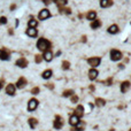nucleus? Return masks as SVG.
<instances>
[{
	"label": "nucleus",
	"mask_w": 131,
	"mask_h": 131,
	"mask_svg": "<svg viewBox=\"0 0 131 131\" xmlns=\"http://www.w3.org/2000/svg\"><path fill=\"white\" fill-rule=\"evenodd\" d=\"M37 48L40 52H45V51H48L51 48V43L45 38H39L37 41Z\"/></svg>",
	"instance_id": "nucleus-1"
},
{
	"label": "nucleus",
	"mask_w": 131,
	"mask_h": 131,
	"mask_svg": "<svg viewBox=\"0 0 131 131\" xmlns=\"http://www.w3.org/2000/svg\"><path fill=\"white\" fill-rule=\"evenodd\" d=\"M122 57H123V55H122L121 51H117V50L111 51V60L112 61H120Z\"/></svg>",
	"instance_id": "nucleus-2"
},
{
	"label": "nucleus",
	"mask_w": 131,
	"mask_h": 131,
	"mask_svg": "<svg viewBox=\"0 0 131 131\" xmlns=\"http://www.w3.org/2000/svg\"><path fill=\"white\" fill-rule=\"evenodd\" d=\"M101 62V59L99 56H93V57H90L87 59V63L90 64L92 68H97Z\"/></svg>",
	"instance_id": "nucleus-3"
},
{
	"label": "nucleus",
	"mask_w": 131,
	"mask_h": 131,
	"mask_svg": "<svg viewBox=\"0 0 131 131\" xmlns=\"http://www.w3.org/2000/svg\"><path fill=\"white\" fill-rule=\"evenodd\" d=\"M48 17H51V13H50V10L46 9V8L41 9L40 12H39V14H38V19H39V20H41V21L47 20Z\"/></svg>",
	"instance_id": "nucleus-4"
},
{
	"label": "nucleus",
	"mask_w": 131,
	"mask_h": 131,
	"mask_svg": "<svg viewBox=\"0 0 131 131\" xmlns=\"http://www.w3.org/2000/svg\"><path fill=\"white\" fill-rule=\"evenodd\" d=\"M53 127L56 129V130H60V129L63 127V120H62V117H61V116H59V115H57L56 117H55V121L53 122Z\"/></svg>",
	"instance_id": "nucleus-5"
},
{
	"label": "nucleus",
	"mask_w": 131,
	"mask_h": 131,
	"mask_svg": "<svg viewBox=\"0 0 131 131\" xmlns=\"http://www.w3.org/2000/svg\"><path fill=\"white\" fill-rule=\"evenodd\" d=\"M37 107H38V100L37 99H30L29 102H28V111L34 112Z\"/></svg>",
	"instance_id": "nucleus-6"
},
{
	"label": "nucleus",
	"mask_w": 131,
	"mask_h": 131,
	"mask_svg": "<svg viewBox=\"0 0 131 131\" xmlns=\"http://www.w3.org/2000/svg\"><path fill=\"white\" fill-rule=\"evenodd\" d=\"M79 117H78L77 115H71L70 117H69V124L71 125V127H76V125L79 123Z\"/></svg>",
	"instance_id": "nucleus-7"
},
{
	"label": "nucleus",
	"mask_w": 131,
	"mask_h": 131,
	"mask_svg": "<svg viewBox=\"0 0 131 131\" xmlns=\"http://www.w3.org/2000/svg\"><path fill=\"white\" fill-rule=\"evenodd\" d=\"M53 53H52V51L48 50V51H45L44 52V55H43V59L45 61H47V62H50V61H52V59H53Z\"/></svg>",
	"instance_id": "nucleus-8"
},
{
	"label": "nucleus",
	"mask_w": 131,
	"mask_h": 131,
	"mask_svg": "<svg viewBox=\"0 0 131 131\" xmlns=\"http://www.w3.org/2000/svg\"><path fill=\"white\" fill-rule=\"evenodd\" d=\"M130 86H131V83L129 81L122 82V84H121V92H122V93H127V91L130 89Z\"/></svg>",
	"instance_id": "nucleus-9"
},
{
	"label": "nucleus",
	"mask_w": 131,
	"mask_h": 131,
	"mask_svg": "<svg viewBox=\"0 0 131 131\" xmlns=\"http://www.w3.org/2000/svg\"><path fill=\"white\" fill-rule=\"evenodd\" d=\"M15 90H16V86L14 84H8L6 87V93L8 95H14L15 94Z\"/></svg>",
	"instance_id": "nucleus-10"
},
{
	"label": "nucleus",
	"mask_w": 131,
	"mask_h": 131,
	"mask_svg": "<svg viewBox=\"0 0 131 131\" xmlns=\"http://www.w3.org/2000/svg\"><path fill=\"white\" fill-rule=\"evenodd\" d=\"M16 66L20 68H25L28 66V61L25 57H20L19 60L16 61Z\"/></svg>",
	"instance_id": "nucleus-11"
},
{
	"label": "nucleus",
	"mask_w": 131,
	"mask_h": 131,
	"mask_svg": "<svg viewBox=\"0 0 131 131\" xmlns=\"http://www.w3.org/2000/svg\"><path fill=\"white\" fill-rule=\"evenodd\" d=\"M98 75H99V73H98V70L95 68H92V69H90V71H89V78H90L91 81H94V79L98 77Z\"/></svg>",
	"instance_id": "nucleus-12"
},
{
	"label": "nucleus",
	"mask_w": 131,
	"mask_h": 131,
	"mask_svg": "<svg viewBox=\"0 0 131 131\" xmlns=\"http://www.w3.org/2000/svg\"><path fill=\"white\" fill-rule=\"evenodd\" d=\"M27 35L31 38H35V37H37L38 31L36 28H29V29H27Z\"/></svg>",
	"instance_id": "nucleus-13"
},
{
	"label": "nucleus",
	"mask_w": 131,
	"mask_h": 131,
	"mask_svg": "<svg viewBox=\"0 0 131 131\" xmlns=\"http://www.w3.org/2000/svg\"><path fill=\"white\" fill-rule=\"evenodd\" d=\"M107 31H108V34L115 35V34H117L118 31H120V29H118V25H117V24H112L111 27L107 29Z\"/></svg>",
	"instance_id": "nucleus-14"
},
{
	"label": "nucleus",
	"mask_w": 131,
	"mask_h": 131,
	"mask_svg": "<svg viewBox=\"0 0 131 131\" xmlns=\"http://www.w3.org/2000/svg\"><path fill=\"white\" fill-rule=\"evenodd\" d=\"M25 85H27V79H25L24 77H21V78H19V81H17V83H16L15 86H16L17 89H23Z\"/></svg>",
	"instance_id": "nucleus-15"
},
{
	"label": "nucleus",
	"mask_w": 131,
	"mask_h": 131,
	"mask_svg": "<svg viewBox=\"0 0 131 131\" xmlns=\"http://www.w3.org/2000/svg\"><path fill=\"white\" fill-rule=\"evenodd\" d=\"M75 115H77L78 117H82L84 115V107L82 105H78L77 108L75 109Z\"/></svg>",
	"instance_id": "nucleus-16"
},
{
	"label": "nucleus",
	"mask_w": 131,
	"mask_h": 131,
	"mask_svg": "<svg viewBox=\"0 0 131 131\" xmlns=\"http://www.w3.org/2000/svg\"><path fill=\"white\" fill-rule=\"evenodd\" d=\"M86 19L92 22V21H94L95 19H97V13H95L94 10H90V12L86 14Z\"/></svg>",
	"instance_id": "nucleus-17"
},
{
	"label": "nucleus",
	"mask_w": 131,
	"mask_h": 131,
	"mask_svg": "<svg viewBox=\"0 0 131 131\" xmlns=\"http://www.w3.org/2000/svg\"><path fill=\"white\" fill-rule=\"evenodd\" d=\"M52 75H53V71L51 70V69H47V70H45L41 74V77L44 78V79H50L51 77H52Z\"/></svg>",
	"instance_id": "nucleus-18"
},
{
	"label": "nucleus",
	"mask_w": 131,
	"mask_h": 131,
	"mask_svg": "<svg viewBox=\"0 0 131 131\" xmlns=\"http://www.w3.org/2000/svg\"><path fill=\"white\" fill-rule=\"evenodd\" d=\"M113 5V1L112 0H101L100 1V6L102 7V8H107V7L112 6Z\"/></svg>",
	"instance_id": "nucleus-19"
},
{
	"label": "nucleus",
	"mask_w": 131,
	"mask_h": 131,
	"mask_svg": "<svg viewBox=\"0 0 131 131\" xmlns=\"http://www.w3.org/2000/svg\"><path fill=\"white\" fill-rule=\"evenodd\" d=\"M100 27H101L100 20H97V19H95L94 21H92V22H91V28H92V29H99Z\"/></svg>",
	"instance_id": "nucleus-20"
},
{
	"label": "nucleus",
	"mask_w": 131,
	"mask_h": 131,
	"mask_svg": "<svg viewBox=\"0 0 131 131\" xmlns=\"http://www.w3.org/2000/svg\"><path fill=\"white\" fill-rule=\"evenodd\" d=\"M38 25V22H37V20H35L34 17H31L30 20L28 21V27L29 28H36Z\"/></svg>",
	"instance_id": "nucleus-21"
},
{
	"label": "nucleus",
	"mask_w": 131,
	"mask_h": 131,
	"mask_svg": "<svg viewBox=\"0 0 131 131\" xmlns=\"http://www.w3.org/2000/svg\"><path fill=\"white\" fill-rule=\"evenodd\" d=\"M105 105H106V100H105V99H102V98H97V99H95V106L102 107Z\"/></svg>",
	"instance_id": "nucleus-22"
},
{
	"label": "nucleus",
	"mask_w": 131,
	"mask_h": 131,
	"mask_svg": "<svg viewBox=\"0 0 131 131\" xmlns=\"http://www.w3.org/2000/svg\"><path fill=\"white\" fill-rule=\"evenodd\" d=\"M0 59H1V60H5V61L9 60V53H8L6 50L1 51V55H0Z\"/></svg>",
	"instance_id": "nucleus-23"
},
{
	"label": "nucleus",
	"mask_w": 131,
	"mask_h": 131,
	"mask_svg": "<svg viewBox=\"0 0 131 131\" xmlns=\"http://www.w3.org/2000/svg\"><path fill=\"white\" fill-rule=\"evenodd\" d=\"M37 124H38V121L36 120V118H34V117L29 118V125L31 127V129H35L36 127H37Z\"/></svg>",
	"instance_id": "nucleus-24"
},
{
	"label": "nucleus",
	"mask_w": 131,
	"mask_h": 131,
	"mask_svg": "<svg viewBox=\"0 0 131 131\" xmlns=\"http://www.w3.org/2000/svg\"><path fill=\"white\" fill-rule=\"evenodd\" d=\"M54 2L57 5V7H63L67 5V0H54Z\"/></svg>",
	"instance_id": "nucleus-25"
},
{
	"label": "nucleus",
	"mask_w": 131,
	"mask_h": 131,
	"mask_svg": "<svg viewBox=\"0 0 131 131\" xmlns=\"http://www.w3.org/2000/svg\"><path fill=\"white\" fill-rule=\"evenodd\" d=\"M83 130H84V123H83V122H79V123L76 125L75 131H83Z\"/></svg>",
	"instance_id": "nucleus-26"
},
{
	"label": "nucleus",
	"mask_w": 131,
	"mask_h": 131,
	"mask_svg": "<svg viewBox=\"0 0 131 131\" xmlns=\"http://www.w3.org/2000/svg\"><path fill=\"white\" fill-rule=\"evenodd\" d=\"M71 95H74V91L73 90H66L63 92V97H71Z\"/></svg>",
	"instance_id": "nucleus-27"
},
{
	"label": "nucleus",
	"mask_w": 131,
	"mask_h": 131,
	"mask_svg": "<svg viewBox=\"0 0 131 131\" xmlns=\"http://www.w3.org/2000/svg\"><path fill=\"white\" fill-rule=\"evenodd\" d=\"M60 13H64V14H71V9L69 8H63V7H59Z\"/></svg>",
	"instance_id": "nucleus-28"
},
{
	"label": "nucleus",
	"mask_w": 131,
	"mask_h": 131,
	"mask_svg": "<svg viewBox=\"0 0 131 131\" xmlns=\"http://www.w3.org/2000/svg\"><path fill=\"white\" fill-rule=\"evenodd\" d=\"M69 67H70V63H69L68 61H63V62H62V69L67 70V69H69Z\"/></svg>",
	"instance_id": "nucleus-29"
},
{
	"label": "nucleus",
	"mask_w": 131,
	"mask_h": 131,
	"mask_svg": "<svg viewBox=\"0 0 131 131\" xmlns=\"http://www.w3.org/2000/svg\"><path fill=\"white\" fill-rule=\"evenodd\" d=\"M35 61H36V63H40L41 61H43V55H39V54L36 55L35 56Z\"/></svg>",
	"instance_id": "nucleus-30"
},
{
	"label": "nucleus",
	"mask_w": 131,
	"mask_h": 131,
	"mask_svg": "<svg viewBox=\"0 0 131 131\" xmlns=\"http://www.w3.org/2000/svg\"><path fill=\"white\" fill-rule=\"evenodd\" d=\"M77 101H78V97L77 95H71V104H77Z\"/></svg>",
	"instance_id": "nucleus-31"
},
{
	"label": "nucleus",
	"mask_w": 131,
	"mask_h": 131,
	"mask_svg": "<svg viewBox=\"0 0 131 131\" xmlns=\"http://www.w3.org/2000/svg\"><path fill=\"white\" fill-rule=\"evenodd\" d=\"M7 23V17L5 16H1L0 17V25H2V24H6Z\"/></svg>",
	"instance_id": "nucleus-32"
},
{
	"label": "nucleus",
	"mask_w": 131,
	"mask_h": 131,
	"mask_svg": "<svg viewBox=\"0 0 131 131\" xmlns=\"http://www.w3.org/2000/svg\"><path fill=\"white\" fill-rule=\"evenodd\" d=\"M104 83H105V85H108V86H109V85L113 84V78H112V77H111V78H108V79H106Z\"/></svg>",
	"instance_id": "nucleus-33"
},
{
	"label": "nucleus",
	"mask_w": 131,
	"mask_h": 131,
	"mask_svg": "<svg viewBox=\"0 0 131 131\" xmlns=\"http://www.w3.org/2000/svg\"><path fill=\"white\" fill-rule=\"evenodd\" d=\"M31 93L35 94V95H36V94H38V93H39V87H34V89L31 90Z\"/></svg>",
	"instance_id": "nucleus-34"
},
{
	"label": "nucleus",
	"mask_w": 131,
	"mask_h": 131,
	"mask_svg": "<svg viewBox=\"0 0 131 131\" xmlns=\"http://www.w3.org/2000/svg\"><path fill=\"white\" fill-rule=\"evenodd\" d=\"M52 1H54V0H43V2L45 3V5H50Z\"/></svg>",
	"instance_id": "nucleus-35"
},
{
	"label": "nucleus",
	"mask_w": 131,
	"mask_h": 131,
	"mask_svg": "<svg viewBox=\"0 0 131 131\" xmlns=\"http://www.w3.org/2000/svg\"><path fill=\"white\" fill-rule=\"evenodd\" d=\"M15 8H16V5H12V6H10V9L12 10H14Z\"/></svg>",
	"instance_id": "nucleus-36"
},
{
	"label": "nucleus",
	"mask_w": 131,
	"mask_h": 131,
	"mask_svg": "<svg viewBox=\"0 0 131 131\" xmlns=\"http://www.w3.org/2000/svg\"><path fill=\"white\" fill-rule=\"evenodd\" d=\"M46 86L48 87V89H53V87H54V86H53V85H52V84H46Z\"/></svg>",
	"instance_id": "nucleus-37"
},
{
	"label": "nucleus",
	"mask_w": 131,
	"mask_h": 131,
	"mask_svg": "<svg viewBox=\"0 0 131 131\" xmlns=\"http://www.w3.org/2000/svg\"><path fill=\"white\" fill-rule=\"evenodd\" d=\"M82 41H83V43H85V41H86V37H85V36H83V37H82Z\"/></svg>",
	"instance_id": "nucleus-38"
},
{
	"label": "nucleus",
	"mask_w": 131,
	"mask_h": 131,
	"mask_svg": "<svg viewBox=\"0 0 131 131\" xmlns=\"http://www.w3.org/2000/svg\"><path fill=\"white\" fill-rule=\"evenodd\" d=\"M1 86H2V84H1V83H0V90H1Z\"/></svg>",
	"instance_id": "nucleus-39"
},
{
	"label": "nucleus",
	"mask_w": 131,
	"mask_h": 131,
	"mask_svg": "<svg viewBox=\"0 0 131 131\" xmlns=\"http://www.w3.org/2000/svg\"><path fill=\"white\" fill-rule=\"evenodd\" d=\"M0 55H1V50H0Z\"/></svg>",
	"instance_id": "nucleus-40"
},
{
	"label": "nucleus",
	"mask_w": 131,
	"mask_h": 131,
	"mask_svg": "<svg viewBox=\"0 0 131 131\" xmlns=\"http://www.w3.org/2000/svg\"><path fill=\"white\" fill-rule=\"evenodd\" d=\"M129 131H131V129H130V130H129Z\"/></svg>",
	"instance_id": "nucleus-41"
}]
</instances>
